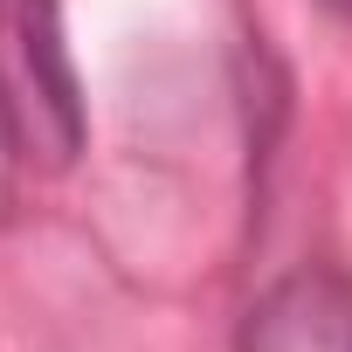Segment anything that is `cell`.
<instances>
[{
	"label": "cell",
	"instance_id": "obj_1",
	"mask_svg": "<svg viewBox=\"0 0 352 352\" xmlns=\"http://www.w3.org/2000/svg\"><path fill=\"white\" fill-rule=\"evenodd\" d=\"M0 145L28 173H69L83 152V83L56 0H0Z\"/></svg>",
	"mask_w": 352,
	"mask_h": 352
},
{
	"label": "cell",
	"instance_id": "obj_2",
	"mask_svg": "<svg viewBox=\"0 0 352 352\" xmlns=\"http://www.w3.org/2000/svg\"><path fill=\"white\" fill-rule=\"evenodd\" d=\"M235 352H352V276L297 270L270 283L249 304Z\"/></svg>",
	"mask_w": 352,
	"mask_h": 352
},
{
	"label": "cell",
	"instance_id": "obj_3",
	"mask_svg": "<svg viewBox=\"0 0 352 352\" xmlns=\"http://www.w3.org/2000/svg\"><path fill=\"white\" fill-rule=\"evenodd\" d=\"M318 8H331V14H345V21H352V0H318Z\"/></svg>",
	"mask_w": 352,
	"mask_h": 352
}]
</instances>
